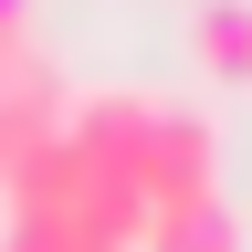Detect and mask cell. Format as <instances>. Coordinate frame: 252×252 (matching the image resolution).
Wrapping results in <instances>:
<instances>
[{"label":"cell","mask_w":252,"mask_h":252,"mask_svg":"<svg viewBox=\"0 0 252 252\" xmlns=\"http://www.w3.org/2000/svg\"><path fill=\"white\" fill-rule=\"evenodd\" d=\"M189 63L220 94H252V0H189Z\"/></svg>","instance_id":"obj_1"},{"label":"cell","mask_w":252,"mask_h":252,"mask_svg":"<svg viewBox=\"0 0 252 252\" xmlns=\"http://www.w3.org/2000/svg\"><path fill=\"white\" fill-rule=\"evenodd\" d=\"M252 231H242V200L231 189H200V200H179V210H158V231H147V252H242Z\"/></svg>","instance_id":"obj_2"},{"label":"cell","mask_w":252,"mask_h":252,"mask_svg":"<svg viewBox=\"0 0 252 252\" xmlns=\"http://www.w3.org/2000/svg\"><path fill=\"white\" fill-rule=\"evenodd\" d=\"M32 11H42V0H0V32H32Z\"/></svg>","instance_id":"obj_3"}]
</instances>
